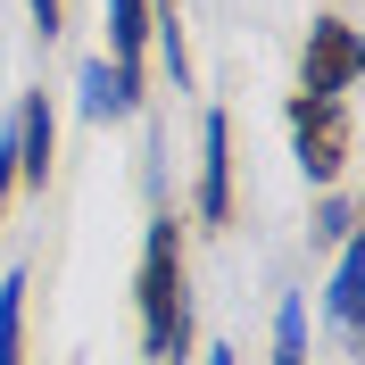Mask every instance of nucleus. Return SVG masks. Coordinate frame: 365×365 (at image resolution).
<instances>
[{
  "label": "nucleus",
  "instance_id": "1",
  "mask_svg": "<svg viewBox=\"0 0 365 365\" xmlns=\"http://www.w3.org/2000/svg\"><path fill=\"white\" fill-rule=\"evenodd\" d=\"M141 349H150V365L191 357V274H182L175 216H150V241H141Z\"/></svg>",
  "mask_w": 365,
  "mask_h": 365
},
{
  "label": "nucleus",
  "instance_id": "2",
  "mask_svg": "<svg viewBox=\"0 0 365 365\" xmlns=\"http://www.w3.org/2000/svg\"><path fill=\"white\" fill-rule=\"evenodd\" d=\"M291 150L307 182H332L349 166V100H316V91H291Z\"/></svg>",
  "mask_w": 365,
  "mask_h": 365
},
{
  "label": "nucleus",
  "instance_id": "3",
  "mask_svg": "<svg viewBox=\"0 0 365 365\" xmlns=\"http://www.w3.org/2000/svg\"><path fill=\"white\" fill-rule=\"evenodd\" d=\"M357 67H365V42H357V25H349V17H324V25H307L299 91H316V100H349Z\"/></svg>",
  "mask_w": 365,
  "mask_h": 365
},
{
  "label": "nucleus",
  "instance_id": "4",
  "mask_svg": "<svg viewBox=\"0 0 365 365\" xmlns=\"http://www.w3.org/2000/svg\"><path fill=\"white\" fill-rule=\"evenodd\" d=\"M232 216V125L207 108L200 125V225H225Z\"/></svg>",
  "mask_w": 365,
  "mask_h": 365
},
{
  "label": "nucleus",
  "instance_id": "5",
  "mask_svg": "<svg viewBox=\"0 0 365 365\" xmlns=\"http://www.w3.org/2000/svg\"><path fill=\"white\" fill-rule=\"evenodd\" d=\"M9 150H17V182H34V191H42V175H50V100H42V91H25V100H17Z\"/></svg>",
  "mask_w": 365,
  "mask_h": 365
},
{
  "label": "nucleus",
  "instance_id": "6",
  "mask_svg": "<svg viewBox=\"0 0 365 365\" xmlns=\"http://www.w3.org/2000/svg\"><path fill=\"white\" fill-rule=\"evenodd\" d=\"M141 50H150V0H108V67L141 83Z\"/></svg>",
  "mask_w": 365,
  "mask_h": 365
},
{
  "label": "nucleus",
  "instance_id": "7",
  "mask_svg": "<svg viewBox=\"0 0 365 365\" xmlns=\"http://www.w3.org/2000/svg\"><path fill=\"white\" fill-rule=\"evenodd\" d=\"M324 307H332V324L357 341V307H365V250H357V241H341V266H332V291H324Z\"/></svg>",
  "mask_w": 365,
  "mask_h": 365
},
{
  "label": "nucleus",
  "instance_id": "8",
  "mask_svg": "<svg viewBox=\"0 0 365 365\" xmlns=\"http://www.w3.org/2000/svg\"><path fill=\"white\" fill-rule=\"evenodd\" d=\"M133 100H141L133 75H116L108 58H91V67H83V116H133Z\"/></svg>",
  "mask_w": 365,
  "mask_h": 365
},
{
  "label": "nucleus",
  "instance_id": "9",
  "mask_svg": "<svg viewBox=\"0 0 365 365\" xmlns=\"http://www.w3.org/2000/svg\"><path fill=\"white\" fill-rule=\"evenodd\" d=\"M0 365H25V274L0 282Z\"/></svg>",
  "mask_w": 365,
  "mask_h": 365
},
{
  "label": "nucleus",
  "instance_id": "10",
  "mask_svg": "<svg viewBox=\"0 0 365 365\" xmlns=\"http://www.w3.org/2000/svg\"><path fill=\"white\" fill-rule=\"evenodd\" d=\"M150 34H158L166 75H175V91H182V83H191V50H182V17H175V0H150Z\"/></svg>",
  "mask_w": 365,
  "mask_h": 365
},
{
  "label": "nucleus",
  "instance_id": "11",
  "mask_svg": "<svg viewBox=\"0 0 365 365\" xmlns=\"http://www.w3.org/2000/svg\"><path fill=\"white\" fill-rule=\"evenodd\" d=\"M274 365H307V307H282V316H274Z\"/></svg>",
  "mask_w": 365,
  "mask_h": 365
},
{
  "label": "nucleus",
  "instance_id": "12",
  "mask_svg": "<svg viewBox=\"0 0 365 365\" xmlns=\"http://www.w3.org/2000/svg\"><path fill=\"white\" fill-rule=\"evenodd\" d=\"M25 9H34V34H42V42L58 34V17H67V0H25Z\"/></svg>",
  "mask_w": 365,
  "mask_h": 365
},
{
  "label": "nucleus",
  "instance_id": "13",
  "mask_svg": "<svg viewBox=\"0 0 365 365\" xmlns=\"http://www.w3.org/2000/svg\"><path fill=\"white\" fill-rule=\"evenodd\" d=\"M316 232H324V241H349V200H332V207H324V216H316Z\"/></svg>",
  "mask_w": 365,
  "mask_h": 365
},
{
  "label": "nucleus",
  "instance_id": "14",
  "mask_svg": "<svg viewBox=\"0 0 365 365\" xmlns=\"http://www.w3.org/2000/svg\"><path fill=\"white\" fill-rule=\"evenodd\" d=\"M232 357H241V349H207V365H232Z\"/></svg>",
  "mask_w": 365,
  "mask_h": 365
}]
</instances>
